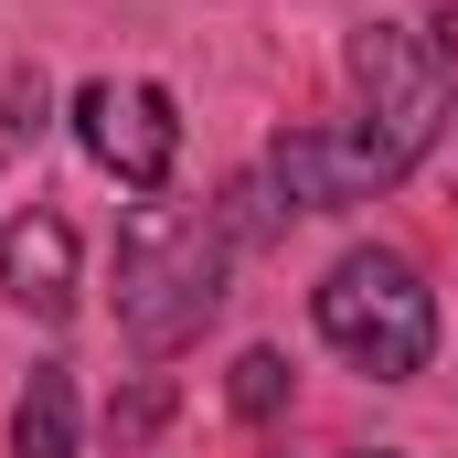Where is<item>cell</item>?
<instances>
[{
    "instance_id": "1",
    "label": "cell",
    "mask_w": 458,
    "mask_h": 458,
    "mask_svg": "<svg viewBox=\"0 0 458 458\" xmlns=\"http://www.w3.org/2000/svg\"><path fill=\"white\" fill-rule=\"evenodd\" d=\"M225 299V225L192 203H139L117 234V331L139 352H182Z\"/></svg>"
},
{
    "instance_id": "2",
    "label": "cell",
    "mask_w": 458,
    "mask_h": 458,
    "mask_svg": "<svg viewBox=\"0 0 458 458\" xmlns=\"http://www.w3.org/2000/svg\"><path fill=\"white\" fill-rule=\"evenodd\" d=\"M320 342L342 362H362L373 384H405L437 352V299H427V277L394 245H352L342 267L320 277Z\"/></svg>"
},
{
    "instance_id": "3",
    "label": "cell",
    "mask_w": 458,
    "mask_h": 458,
    "mask_svg": "<svg viewBox=\"0 0 458 458\" xmlns=\"http://www.w3.org/2000/svg\"><path fill=\"white\" fill-rule=\"evenodd\" d=\"M352 86H362V139L384 149V171H416L437 117H448V75L405 21H362L352 32Z\"/></svg>"
},
{
    "instance_id": "4",
    "label": "cell",
    "mask_w": 458,
    "mask_h": 458,
    "mask_svg": "<svg viewBox=\"0 0 458 458\" xmlns=\"http://www.w3.org/2000/svg\"><path fill=\"white\" fill-rule=\"evenodd\" d=\"M75 139L107 160L128 192H160L171 160H182V117H171V97H160V86H117V75L75 86Z\"/></svg>"
},
{
    "instance_id": "5",
    "label": "cell",
    "mask_w": 458,
    "mask_h": 458,
    "mask_svg": "<svg viewBox=\"0 0 458 458\" xmlns=\"http://www.w3.org/2000/svg\"><path fill=\"white\" fill-rule=\"evenodd\" d=\"M277 192L299 203V214H342V203H362V192H384L394 171H384V149L362 139V128H288L277 139Z\"/></svg>"
},
{
    "instance_id": "6",
    "label": "cell",
    "mask_w": 458,
    "mask_h": 458,
    "mask_svg": "<svg viewBox=\"0 0 458 458\" xmlns=\"http://www.w3.org/2000/svg\"><path fill=\"white\" fill-rule=\"evenodd\" d=\"M0 288L32 320H64L75 310V225L64 214H21V225L0 234Z\"/></svg>"
},
{
    "instance_id": "7",
    "label": "cell",
    "mask_w": 458,
    "mask_h": 458,
    "mask_svg": "<svg viewBox=\"0 0 458 458\" xmlns=\"http://www.w3.org/2000/svg\"><path fill=\"white\" fill-rule=\"evenodd\" d=\"M11 458H75V373L32 362L21 405H11Z\"/></svg>"
},
{
    "instance_id": "8",
    "label": "cell",
    "mask_w": 458,
    "mask_h": 458,
    "mask_svg": "<svg viewBox=\"0 0 458 458\" xmlns=\"http://www.w3.org/2000/svg\"><path fill=\"white\" fill-rule=\"evenodd\" d=\"M277 405H288V362L277 352H245L234 362V416H277Z\"/></svg>"
},
{
    "instance_id": "9",
    "label": "cell",
    "mask_w": 458,
    "mask_h": 458,
    "mask_svg": "<svg viewBox=\"0 0 458 458\" xmlns=\"http://www.w3.org/2000/svg\"><path fill=\"white\" fill-rule=\"evenodd\" d=\"M160 405H171L160 384H149V394H128V405H117V437H149V427H160Z\"/></svg>"
},
{
    "instance_id": "10",
    "label": "cell",
    "mask_w": 458,
    "mask_h": 458,
    "mask_svg": "<svg viewBox=\"0 0 458 458\" xmlns=\"http://www.w3.org/2000/svg\"><path fill=\"white\" fill-rule=\"evenodd\" d=\"M373 458H384V448H373Z\"/></svg>"
}]
</instances>
